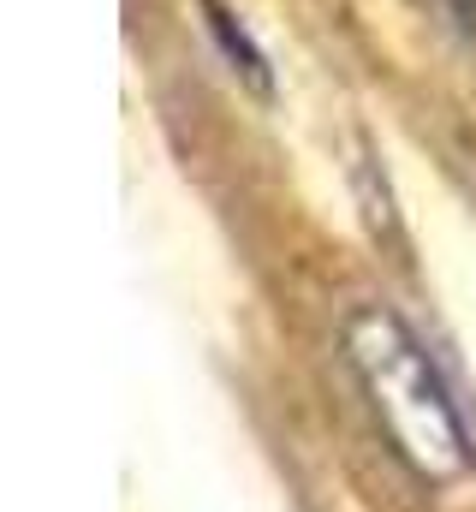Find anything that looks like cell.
<instances>
[{
	"label": "cell",
	"mask_w": 476,
	"mask_h": 512,
	"mask_svg": "<svg viewBox=\"0 0 476 512\" xmlns=\"http://www.w3.org/2000/svg\"><path fill=\"white\" fill-rule=\"evenodd\" d=\"M423 6H429L465 48H476V0H423Z\"/></svg>",
	"instance_id": "cell-3"
},
{
	"label": "cell",
	"mask_w": 476,
	"mask_h": 512,
	"mask_svg": "<svg viewBox=\"0 0 476 512\" xmlns=\"http://www.w3.org/2000/svg\"><path fill=\"white\" fill-rule=\"evenodd\" d=\"M340 346L381 435L411 465V477L429 489H465L476 477V441L423 340L387 304H357L340 328Z\"/></svg>",
	"instance_id": "cell-1"
},
{
	"label": "cell",
	"mask_w": 476,
	"mask_h": 512,
	"mask_svg": "<svg viewBox=\"0 0 476 512\" xmlns=\"http://www.w3.org/2000/svg\"><path fill=\"white\" fill-rule=\"evenodd\" d=\"M209 24H215V30L227 36V54L238 60V72H244V78H256V90H268V72H262V54H256V48L244 42V30H233V18H227V12H221L215 0H209Z\"/></svg>",
	"instance_id": "cell-2"
}]
</instances>
